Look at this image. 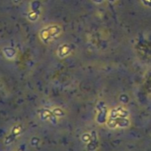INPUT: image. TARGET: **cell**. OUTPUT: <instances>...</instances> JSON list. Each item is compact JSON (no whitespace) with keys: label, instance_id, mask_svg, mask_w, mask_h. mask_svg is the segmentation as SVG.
<instances>
[{"label":"cell","instance_id":"obj_1","mask_svg":"<svg viewBox=\"0 0 151 151\" xmlns=\"http://www.w3.org/2000/svg\"><path fill=\"white\" fill-rule=\"evenodd\" d=\"M62 33V28L58 24H49L42 28L38 33L40 41L44 45H50Z\"/></svg>","mask_w":151,"mask_h":151},{"label":"cell","instance_id":"obj_2","mask_svg":"<svg viewBox=\"0 0 151 151\" xmlns=\"http://www.w3.org/2000/svg\"><path fill=\"white\" fill-rule=\"evenodd\" d=\"M41 14V5L37 1H34L29 6V9L28 12V17L30 21L36 22Z\"/></svg>","mask_w":151,"mask_h":151},{"label":"cell","instance_id":"obj_3","mask_svg":"<svg viewBox=\"0 0 151 151\" xmlns=\"http://www.w3.org/2000/svg\"><path fill=\"white\" fill-rule=\"evenodd\" d=\"M71 47L69 46V45L68 44H62L60 45L58 48H57V52H56V55L60 58V59H65L67 57H68L71 54Z\"/></svg>","mask_w":151,"mask_h":151},{"label":"cell","instance_id":"obj_4","mask_svg":"<svg viewBox=\"0 0 151 151\" xmlns=\"http://www.w3.org/2000/svg\"><path fill=\"white\" fill-rule=\"evenodd\" d=\"M4 52H6V54H5V57H7V55H8V54H11L12 59H14L15 54H16V51H15V49H14V48H12V47H6V48H4Z\"/></svg>","mask_w":151,"mask_h":151},{"label":"cell","instance_id":"obj_5","mask_svg":"<svg viewBox=\"0 0 151 151\" xmlns=\"http://www.w3.org/2000/svg\"><path fill=\"white\" fill-rule=\"evenodd\" d=\"M142 6L146 8H151V0H139Z\"/></svg>","mask_w":151,"mask_h":151},{"label":"cell","instance_id":"obj_6","mask_svg":"<svg viewBox=\"0 0 151 151\" xmlns=\"http://www.w3.org/2000/svg\"><path fill=\"white\" fill-rule=\"evenodd\" d=\"M92 1L96 5H101V4H103L106 0H92Z\"/></svg>","mask_w":151,"mask_h":151},{"label":"cell","instance_id":"obj_7","mask_svg":"<svg viewBox=\"0 0 151 151\" xmlns=\"http://www.w3.org/2000/svg\"><path fill=\"white\" fill-rule=\"evenodd\" d=\"M106 1H108L109 4H110V5H114L117 2V0H106Z\"/></svg>","mask_w":151,"mask_h":151}]
</instances>
